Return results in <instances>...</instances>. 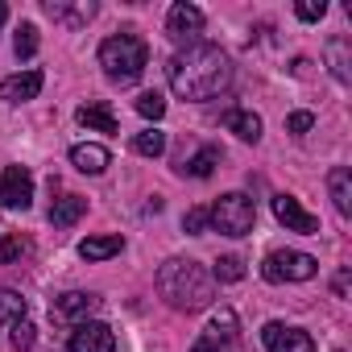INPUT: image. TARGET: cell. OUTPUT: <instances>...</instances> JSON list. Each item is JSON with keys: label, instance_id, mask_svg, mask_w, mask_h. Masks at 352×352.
Instances as JSON below:
<instances>
[{"label": "cell", "instance_id": "21", "mask_svg": "<svg viewBox=\"0 0 352 352\" xmlns=\"http://www.w3.org/2000/svg\"><path fill=\"white\" fill-rule=\"evenodd\" d=\"M124 249V236L120 232H112V236H87L83 245H79V257L83 261H108V257H116Z\"/></svg>", "mask_w": 352, "mask_h": 352}, {"label": "cell", "instance_id": "15", "mask_svg": "<svg viewBox=\"0 0 352 352\" xmlns=\"http://www.w3.org/2000/svg\"><path fill=\"white\" fill-rule=\"evenodd\" d=\"M204 336H208V340H216V344H220V348L228 352V348L236 344V336H241V323H236V311H232V307H220V311L212 315V323L204 327Z\"/></svg>", "mask_w": 352, "mask_h": 352}, {"label": "cell", "instance_id": "33", "mask_svg": "<svg viewBox=\"0 0 352 352\" xmlns=\"http://www.w3.org/2000/svg\"><path fill=\"white\" fill-rule=\"evenodd\" d=\"M331 286H336V294H348V270H340V274H336V282H331Z\"/></svg>", "mask_w": 352, "mask_h": 352}, {"label": "cell", "instance_id": "34", "mask_svg": "<svg viewBox=\"0 0 352 352\" xmlns=\"http://www.w3.org/2000/svg\"><path fill=\"white\" fill-rule=\"evenodd\" d=\"M5 17H9V9H5V5H0V25H5Z\"/></svg>", "mask_w": 352, "mask_h": 352}, {"label": "cell", "instance_id": "11", "mask_svg": "<svg viewBox=\"0 0 352 352\" xmlns=\"http://www.w3.org/2000/svg\"><path fill=\"white\" fill-rule=\"evenodd\" d=\"M274 216H278V224H286V232H307V236H315L319 232V216H311L294 195H274Z\"/></svg>", "mask_w": 352, "mask_h": 352}, {"label": "cell", "instance_id": "19", "mask_svg": "<svg viewBox=\"0 0 352 352\" xmlns=\"http://www.w3.org/2000/svg\"><path fill=\"white\" fill-rule=\"evenodd\" d=\"M75 120H79L83 129H96V133H116V129H120V124H116V116H112V108H108L104 100L83 104V108L75 112Z\"/></svg>", "mask_w": 352, "mask_h": 352}, {"label": "cell", "instance_id": "16", "mask_svg": "<svg viewBox=\"0 0 352 352\" xmlns=\"http://www.w3.org/2000/svg\"><path fill=\"white\" fill-rule=\"evenodd\" d=\"M54 21H63V25H87L91 17H96V0H79V5H63V0H46V5H42Z\"/></svg>", "mask_w": 352, "mask_h": 352}, {"label": "cell", "instance_id": "17", "mask_svg": "<svg viewBox=\"0 0 352 352\" xmlns=\"http://www.w3.org/2000/svg\"><path fill=\"white\" fill-rule=\"evenodd\" d=\"M224 162V149L220 145H204L195 157H183V166H179V174H191V179H212V170Z\"/></svg>", "mask_w": 352, "mask_h": 352}, {"label": "cell", "instance_id": "12", "mask_svg": "<svg viewBox=\"0 0 352 352\" xmlns=\"http://www.w3.org/2000/svg\"><path fill=\"white\" fill-rule=\"evenodd\" d=\"M42 71H17V75H9L5 83H0V96H5L9 104H25V100H38V91H42Z\"/></svg>", "mask_w": 352, "mask_h": 352}, {"label": "cell", "instance_id": "5", "mask_svg": "<svg viewBox=\"0 0 352 352\" xmlns=\"http://www.w3.org/2000/svg\"><path fill=\"white\" fill-rule=\"evenodd\" d=\"M319 274V261L311 253H298V249H274L265 261H261V278L282 286V282H311Z\"/></svg>", "mask_w": 352, "mask_h": 352}, {"label": "cell", "instance_id": "25", "mask_svg": "<svg viewBox=\"0 0 352 352\" xmlns=\"http://www.w3.org/2000/svg\"><path fill=\"white\" fill-rule=\"evenodd\" d=\"M13 50H17V58H34L38 54V25H21L17 30V38H13Z\"/></svg>", "mask_w": 352, "mask_h": 352}, {"label": "cell", "instance_id": "9", "mask_svg": "<svg viewBox=\"0 0 352 352\" xmlns=\"http://www.w3.org/2000/svg\"><path fill=\"white\" fill-rule=\"evenodd\" d=\"M261 344H265V352H315V340L302 327H290L278 319L261 327Z\"/></svg>", "mask_w": 352, "mask_h": 352}, {"label": "cell", "instance_id": "20", "mask_svg": "<svg viewBox=\"0 0 352 352\" xmlns=\"http://www.w3.org/2000/svg\"><path fill=\"white\" fill-rule=\"evenodd\" d=\"M83 212H87V199H83V195H63V199H54V208H50V224H54V228H71V224L83 220Z\"/></svg>", "mask_w": 352, "mask_h": 352}, {"label": "cell", "instance_id": "14", "mask_svg": "<svg viewBox=\"0 0 352 352\" xmlns=\"http://www.w3.org/2000/svg\"><path fill=\"white\" fill-rule=\"evenodd\" d=\"M71 166H75L79 174H104V170L112 166V153H108L104 145L87 141V145H75V149H71Z\"/></svg>", "mask_w": 352, "mask_h": 352}, {"label": "cell", "instance_id": "3", "mask_svg": "<svg viewBox=\"0 0 352 352\" xmlns=\"http://www.w3.org/2000/svg\"><path fill=\"white\" fill-rule=\"evenodd\" d=\"M100 67H104V75H108L112 83L129 87V83H137V79L145 75V67H149V46H145L137 34H112V38L100 46Z\"/></svg>", "mask_w": 352, "mask_h": 352}, {"label": "cell", "instance_id": "26", "mask_svg": "<svg viewBox=\"0 0 352 352\" xmlns=\"http://www.w3.org/2000/svg\"><path fill=\"white\" fill-rule=\"evenodd\" d=\"M30 249H34V245H30L25 236H9L5 245H0V265H17L21 257H30Z\"/></svg>", "mask_w": 352, "mask_h": 352}, {"label": "cell", "instance_id": "27", "mask_svg": "<svg viewBox=\"0 0 352 352\" xmlns=\"http://www.w3.org/2000/svg\"><path fill=\"white\" fill-rule=\"evenodd\" d=\"M137 112H141L145 120H162V116H166V100H162L157 91H145V96H137Z\"/></svg>", "mask_w": 352, "mask_h": 352}, {"label": "cell", "instance_id": "4", "mask_svg": "<svg viewBox=\"0 0 352 352\" xmlns=\"http://www.w3.org/2000/svg\"><path fill=\"white\" fill-rule=\"evenodd\" d=\"M208 220H212V228L224 232V236H249L253 224H257V208H253L249 195L228 191V195H220V199L208 208Z\"/></svg>", "mask_w": 352, "mask_h": 352}, {"label": "cell", "instance_id": "6", "mask_svg": "<svg viewBox=\"0 0 352 352\" xmlns=\"http://www.w3.org/2000/svg\"><path fill=\"white\" fill-rule=\"evenodd\" d=\"M96 311H100V294H87V290H67V294H58L50 302V319L54 323H67V327L87 323Z\"/></svg>", "mask_w": 352, "mask_h": 352}, {"label": "cell", "instance_id": "30", "mask_svg": "<svg viewBox=\"0 0 352 352\" xmlns=\"http://www.w3.org/2000/svg\"><path fill=\"white\" fill-rule=\"evenodd\" d=\"M294 13H298V21H319L327 13V0H298Z\"/></svg>", "mask_w": 352, "mask_h": 352}, {"label": "cell", "instance_id": "28", "mask_svg": "<svg viewBox=\"0 0 352 352\" xmlns=\"http://www.w3.org/2000/svg\"><path fill=\"white\" fill-rule=\"evenodd\" d=\"M212 228V220H208V208H191L187 216H183V232L187 236H204Z\"/></svg>", "mask_w": 352, "mask_h": 352}, {"label": "cell", "instance_id": "32", "mask_svg": "<svg viewBox=\"0 0 352 352\" xmlns=\"http://www.w3.org/2000/svg\"><path fill=\"white\" fill-rule=\"evenodd\" d=\"M191 352H224V348H220L216 340H208V336H199V340L191 344Z\"/></svg>", "mask_w": 352, "mask_h": 352}, {"label": "cell", "instance_id": "23", "mask_svg": "<svg viewBox=\"0 0 352 352\" xmlns=\"http://www.w3.org/2000/svg\"><path fill=\"white\" fill-rule=\"evenodd\" d=\"M133 153H141V157H162V153H166V133H157V129L137 133V137H133Z\"/></svg>", "mask_w": 352, "mask_h": 352}, {"label": "cell", "instance_id": "7", "mask_svg": "<svg viewBox=\"0 0 352 352\" xmlns=\"http://www.w3.org/2000/svg\"><path fill=\"white\" fill-rule=\"evenodd\" d=\"M34 204V174L25 166H5L0 170V208L25 212Z\"/></svg>", "mask_w": 352, "mask_h": 352}, {"label": "cell", "instance_id": "31", "mask_svg": "<svg viewBox=\"0 0 352 352\" xmlns=\"http://www.w3.org/2000/svg\"><path fill=\"white\" fill-rule=\"evenodd\" d=\"M311 124H315V116H311V112H294V116L286 120V133L302 137V133H311Z\"/></svg>", "mask_w": 352, "mask_h": 352}, {"label": "cell", "instance_id": "13", "mask_svg": "<svg viewBox=\"0 0 352 352\" xmlns=\"http://www.w3.org/2000/svg\"><path fill=\"white\" fill-rule=\"evenodd\" d=\"M220 124L228 129V133H236L241 141H261V116L257 112H249V108H224L220 112Z\"/></svg>", "mask_w": 352, "mask_h": 352}, {"label": "cell", "instance_id": "2", "mask_svg": "<svg viewBox=\"0 0 352 352\" xmlns=\"http://www.w3.org/2000/svg\"><path fill=\"white\" fill-rule=\"evenodd\" d=\"M157 294L174 311H204L216 298V278L191 257H170L157 270Z\"/></svg>", "mask_w": 352, "mask_h": 352}, {"label": "cell", "instance_id": "8", "mask_svg": "<svg viewBox=\"0 0 352 352\" xmlns=\"http://www.w3.org/2000/svg\"><path fill=\"white\" fill-rule=\"evenodd\" d=\"M166 34H170V42H179V46H195L199 34H204V13L195 5H170Z\"/></svg>", "mask_w": 352, "mask_h": 352}, {"label": "cell", "instance_id": "29", "mask_svg": "<svg viewBox=\"0 0 352 352\" xmlns=\"http://www.w3.org/2000/svg\"><path fill=\"white\" fill-rule=\"evenodd\" d=\"M34 340H38V327H34L30 319H17V323H13V348H17V352H30Z\"/></svg>", "mask_w": 352, "mask_h": 352}, {"label": "cell", "instance_id": "1", "mask_svg": "<svg viewBox=\"0 0 352 352\" xmlns=\"http://www.w3.org/2000/svg\"><path fill=\"white\" fill-rule=\"evenodd\" d=\"M166 79L174 87V96H183V100H216L220 91H228L232 83V63L220 46L212 42H195V46H183L179 54H174L166 63Z\"/></svg>", "mask_w": 352, "mask_h": 352}, {"label": "cell", "instance_id": "18", "mask_svg": "<svg viewBox=\"0 0 352 352\" xmlns=\"http://www.w3.org/2000/svg\"><path fill=\"white\" fill-rule=\"evenodd\" d=\"M327 191H331L336 212L340 216H352V174H348V166H336L327 174Z\"/></svg>", "mask_w": 352, "mask_h": 352}, {"label": "cell", "instance_id": "24", "mask_svg": "<svg viewBox=\"0 0 352 352\" xmlns=\"http://www.w3.org/2000/svg\"><path fill=\"white\" fill-rule=\"evenodd\" d=\"M212 278H216V282H241V278H245V261H241L236 253H228V257H220V261L212 265Z\"/></svg>", "mask_w": 352, "mask_h": 352}, {"label": "cell", "instance_id": "10", "mask_svg": "<svg viewBox=\"0 0 352 352\" xmlns=\"http://www.w3.org/2000/svg\"><path fill=\"white\" fill-rule=\"evenodd\" d=\"M67 348H71V352H116V336H112V327H108V323L87 319V323L71 327Z\"/></svg>", "mask_w": 352, "mask_h": 352}, {"label": "cell", "instance_id": "22", "mask_svg": "<svg viewBox=\"0 0 352 352\" xmlns=\"http://www.w3.org/2000/svg\"><path fill=\"white\" fill-rule=\"evenodd\" d=\"M17 319H25V298L17 290H9V286H0V331L13 327Z\"/></svg>", "mask_w": 352, "mask_h": 352}]
</instances>
